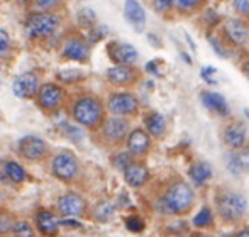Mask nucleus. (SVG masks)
<instances>
[{
    "instance_id": "43",
    "label": "nucleus",
    "mask_w": 249,
    "mask_h": 237,
    "mask_svg": "<svg viewBox=\"0 0 249 237\" xmlns=\"http://www.w3.org/2000/svg\"><path fill=\"white\" fill-rule=\"evenodd\" d=\"M243 71H244V75H246V76H248V80H249V61L243 66Z\"/></svg>"
},
{
    "instance_id": "2",
    "label": "nucleus",
    "mask_w": 249,
    "mask_h": 237,
    "mask_svg": "<svg viewBox=\"0 0 249 237\" xmlns=\"http://www.w3.org/2000/svg\"><path fill=\"white\" fill-rule=\"evenodd\" d=\"M215 208L224 220L234 224V222L243 220V217L246 215L248 200L239 191L224 188L215 195Z\"/></svg>"
},
{
    "instance_id": "12",
    "label": "nucleus",
    "mask_w": 249,
    "mask_h": 237,
    "mask_svg": "<svg viewBox=\"0 0 249 237\" xmlns=\"http://www.w3.org/2000/svg\"><path fill=\"white\" fill-rule=\"evenodd\" d=\"M127 142V149L131 156H144L151 149V137L144 129H134L127 134L125 137Z\"/></svg>"
},
{
    "instance_id": "8",
    "label": "nucleus",
    "mask_w": 249,
    "mask_h": 237,
    "mask_svg": "<svg viewBox=\"0 0 249 237\" xmlns=\"http://www.w3.org/2000/svg\"><path fill=\"white\" fill-rule=\"evenodd\" d=\"M48 152V146L43 139L36 137V135H29V137L20 139L19 142V154L22 158L29 159V161H37L43 159Z\"/></svg>"
},
{
    "instance_id": "21",
    "label": "nucleus",
    "mask_w": 249,
    "mask_h": 237,
    "mask_svg": "<svg viewBox=\"0 0 249 237\" xmlns=\"http://www.w3.org/2000/svg\"><path fill=\"white\" fill-rule=\"evenodd\" d=\"M144 125H146V132H148L149 137L153 135V137L161 139L164 135V132H166V120H164L163 114L154 112V110L146 114Z\"/></svg>"
},
{
    "instance_id": "33",
    "label": "nucleus",
    "mask_w": 249,
    "mask_h": 237,
    "mask_svg": "<svg viewBox=\"0 0 249 237\" xmlns=\"http://www.w3.org/2000/svg\"><path fill=\"white\" fill-rule=\"evenodd\" d=\"M209 43L212 44V48L217 51V54H220V56H227L226 46H222V43H220V41L217 39L215 36H209Z\"/></svg>"
},
{
    "instance_id": "10",
    "label": "nucleus",
    "mask_w": 249,
    "mask_h": 237,
    "mask_svg": "<svg viewBox=\"0 0 249 237\" xmlns=\"http://www.w3.org/2000/svg\"><path fill=\"white\" fill-rule=\"evenodd\" d=\"M224 33L234 46H243L249 36L248 24L243 19H237V17H231L224 22Z\"/></svg>"
},
{
    "instance_id": "28",
    "label": "nucleus",
    "mask_w": 249,
    "mask_h": 237,
    "mask_svg": "<svg viewBox=\"0 0 249 237\" xmlns=\"http://www.w3.org/2000/svg\"><path fill=\"white\" fill-rule=\"evenodd\" d=\"M231 166L234 168H241V169H249V144L244 146L243 149H239L237 154H234L232 161H231Z\"/></svg>"
},
{
    "instance_id": "4",
    "label": "nucleus",
    "mask_w": 249,
    "mask_h": 237,
    "mask_svg": "<svg viewBox=\"0 0 249 237\" xmlns=\"http://www.w3.org/2000/svg\"><path fill=\"white\" fill-rule=\"evenodd\" d=\"M58 26H59V20L56 16L39 12V14H33L26 20V33L31 37H48L58 29Z\"/></svg>"
},
{
    "instance_id": "32",
    "label": "nucleus",
    "mask_w": 249,
    "mask_h": 237,
    "mask_svg": "<svg viewBox=\"0 0 249 237\" xmlns=\"http://www.w3.org/2000/svg\"><path fill=\"white\" fill-rule=\"evenodd\" d=\"M14 219L10 217L9 214H5V212H0V232H5L9 231L10 227H14Z\"/></svg>"
},
{
    "instance_id": "29",
    "label": "nucleus",
    "mask_w": 249,
    "mask_h": 237,
    "mask_svg": "<svg viewBox=\"0 0 249 237\" xmlns=\"http://www.w3.org/2000/svg\"><path fill=\"white\" fill-rule=\"evenodd\" d=\"M12 232L16 237H34V229L26 220H19L17 224H14Z\"/></svg>"
},
{
    "instance_id": "19",
    "label": "nucleus",
    "mask_w": 249,
    "mask_h": 237,
    "mask_svg": "<svg viewBox=\"0 0 249 237\" xmlns=\"http://www.w3.org/2000/svg\"><path fill=\"white\" fill-rule=\"evenodd\" d=\"M63 54H65L68 59H73V61H89L90 56V48L87 46V43H83L78 37H71L65 43V48H63Z\"/></svg>"
},
{
    "instance_id": "14",
    "label": "nucleus",
    "mask_w": 249,
    "mask_h": 237,
    "mask_svg": "<svg viewBox=\"0 0 249 237\" xmlns=\"http://www.w3.org/2000/svg\"><path fill=\"white\" fill-rule=\"evenodd\" d=\"M37 76L34 73H22L14 80V93L19 99H31L37 92Z\"/></svg>"
},
{
    "instance_id": "22",
    "label": "nucleus",
    "mask_w": 249,
    "mask_h": 237,
    "mask_svg": "<svg viewBox=\"0 0 249 237\" xmlns=\"http://www.w3.org/2000/svg\"><path fill=\"white\" fill-rule=\"evenodd\" d=\"M124 16L136 29H142V26H144V22H146V12L139 2H125Z\"/></svg>"
},
{
    "instance_id": "41",
    "label": "nucleus",
    "mask_w": 249,
    "mask_h": 237,
    "mask_svg": "<svg viewBox=\"0 0 249 237\" xmlns=\"http://www.w3.org/2000/svg\"><path fill=\"white\" fill-rule=\"evenodd\" d=\"M37 7H41V9H48V7H53V5H58L56 2H36Z\"/></svg>"
},
{
    "instance_id": "35",
    "label": "nucleus",
    "mask_w": 249,
    "mask_h": 237,
    "mask_svg": "<svg viewBox=\"0 0 249 237\" xmlns=\"http://www.w3.org/2000/svg\"><path fill=\"white\" fill-rule=\"evenodd\" d=\"M9 44H10V41H9V36H7V33L0 29V54H3L7 50H9Z\"/></svg>"
},
{
    "instance_id": "9",
    "label": "nucleus",
    "mask_w": 249,
    "mask_h": 237,
    "mask_svg": "<svg viewBox=\"0 0 249 237\" xmlns=\"http://www.w3.org/2000/svg\"><path fill=\"white\" fill-rule=\"evenodd\" d=\"M246 125L239 120H232L224 129L222 139L231 149H243L246 146Z\"/></svg>"
},
{
    "instance_id": "25",
    "label": "nucleus",
    "mask_w": 249,
    "mask_h": 237,
    "mask_svg": "<svg viewBox=\"0 0 249 237\" xmlns=\"http://www.w3.org/2000/svg\"><path fill=\"white\" fill-rule=\"evenodd\" d=\"M212 222H213V214H212V208L210 207H202L200 208V212L195 215V219H194V225L198 229L210 227Z\"/></svg>"
},
{
    "instance_id": "23",
    "label": "nucleus",
    "mask_w": 249,
    "mask_h": 237,
    "mask_svg": "<svg viewBox=\"0 0 249 237\" xmlns=\"http://www.w3.org/2000/svg\"><path fill=\"white\" fill-rule=\"evenodd\" d=\"M188 175H190V180L194 181L195 185H205L207 181L212 178L213 171L210 163L207 161H195L194 165L188 169Z\"/></svg>"
},
{
    "instance_id": "30",
    "label": "nucleus",
    "mask_w": 249,
    "mask_h": 237,
    "mask_svg": "<svg viewBox=\"0 0 249 237\" xmlns=\"http://www.w3.org/2000/svg\"><path fill=\"white\" fill-rule=\"evenodd\" d=\"M125 227L129 229L131 232H142L144 231V220L138 215H131V217L125 219Z\"/></svg>"
},
{
    "instance_id": "34",
    "label": "nucleus",
    "mask_w": 249,
    "mask_h": 237,
    "mask_svg": "<svg viewBox=\"0 0 249 237\" xmlns=\"http://www.w3.org/2000/svg\"><path fill=\"white\" fill-rule=\"evenodd\" d=\"M232 5L239 14H249V0H236Z\"/></svg>"
},
{
    "instance_id": "46",
    "label": "nucleus",
    "mask_w": 249,
    "mask_h": 237,
    "mask_svg": "<svg viewBox=\"0 0 249 237\" xmlns=\"http://www.w3.org/2000/svg\"><path fill=\"white\" fill-rule=\"evenodd\" d=\"M0 198H2V193H0Z\"/></svg>"
},
{
    "instance_id": "40",
    "label": "nucleus",
    "mask_w": 249,
    "mask_h": 237,
    "mask_svg": "<svg viewBox=\"0 0 249 237\" xmlns=\"http://www.w3.org/2000/svg\"><path fill=\"white\" fill-rule=\"evenodd\" d=\"M5 161H0V181L2 183H7V176H5V168H3Z\"/></svg>"
},
{
    "instance_id": "20",
    "label": "nucleus",
    "mask_w": 249,
    "mask_h": 237,
    "mask_svg": "<svg viewBox=\"0 0 249 237\" xmlns=\"http://www.w3.org/2000/svg\"><path fill=\"white\" fill-rule=\"evenodd\" d=\"M36 225H37V229H39L41 234H44L48 237H54L58 234L59 220H56L53 212L43 210V208H41V210L36 214Z\"/></svg>"
},
{
    "instance_id": "38",
    "label": "nucleus",
    "mask_w": 249,
    "mask_h": 237,
    "mask_svg": "<svg viewBox=\"0 0 249 237\" xmlns=\"http://www.w3.org/2000/svg\"><path fill=\"white\" fill-rule=\"evenodd\" d=\"M59 225H65V227H82V224L80 222H76L75 219H63L61 222H59Z\"/></svg>"
},
{
    "instance_id": "31",
    "label": "nucleus",
    "mask_w": 249,
    "mask_h": 237,
    "mask_svg": "<svg viewBox=\"0 0 249 237\" xmlns=\"http://www.w3.org/2000/svg\"><path fill=\"white\" fill-rule=\"evenodd\" d=\"M95 12L90 9H82L78 12V22L83 24V26H92V24H95Z\"/></svg>"
},
{
    "instance_id": "37",
    "label": "nucleus",
    "mask_w": 249,
    "mask_h": 237,
    "mask_svg": "<svg viewBox=\"0 0 249 237\" xmlns=\"http://www.w3.org/2000/svg\"><path fill=\"white\" fill-rule=\"evenodd\" d=\"M70 75H65V73H59V78L65 80V82H76V80L82 78V75H80L78 71H68Z\"/></svg>"
},
{
    "instance_id": "26",
    "label": "nucleus",
    "mask_w": 249,
    "mask_h": 237,
    "mask_svg": "<svg viewBox=\"0 0 249 237\" xmlns=\"http://www.w3.org/2000/svg\"><path fill=\"white\" fill-rule=\"evenodd\" d=\"M202 5L203 2H198V0H177V2H173L175 9L180 14H185V16H190V14L197 12Z\"/></svg>"
},
{
    "instance_id": "42",
    "label": "nucleus",
    "mask_w": 249,
    "mask_h": 237,
    "mask_svg": "<svg viewBox=\"0 0 249 237\" xmlns=\"http://www.w3.org/2000/svg\"><path fill=\"white\" fill-rule=\"evenodd\" d=\"M232 237H249V229H243V231L236 232Z\"/></svg>"
},
{
    "instance_id": "24",
    "label": "nucleus",
    "mask_w": 249,
    "mask_h": 237,
    "mask_svg": "<svg viewBox=\"0 0 249 237\" xmlns=\"http://www.w3.org/2000/svg\"><path fill=\"white\" fill-rule=\"evenodd\" d=\"M3 168H5V176H7V181H14V183H20V181H24L27 178L26 171H24V168L19 165V163L16 161H5V165H3Z\"/></svg>"
},
{
    "instance_id": "11",
    "label": "nucleus",
    "mask_w": 249,
    "mask_h": 237,
    "mask_svg": "<svg viewBox=\"0 0 249 237\" xmlns=\"http://www.w3.org/2000/svg\"><path fill=\"white\" fill-rule=\"evenodd\" d=\"M129 134V122L122 117H112L105 120L104 124V137L107 141L119 144L122 142Z\"/></svg>"
},
{
    "instance_id": "18",
    "label": "nucleus",
    "mask_w": 249,
    "mask_h": 237,
    "mask_svg": "<svg viewBox=\"0 0 249 237\" xmlns=\"http://www.w3.org/2000/svg\"><path fill=\"white\" fill-rule=\"evenodd\" d=\"M107 80L114 85L125 86L138 80V71L132 66H114L107 71Z\"/></svg>"
},
{
    "instance_id": "3",
    "label": "nucleus",
    "mask_w": 249,
    "mask_h": 237,
    "mask_svg": "<svg viewBox=\"0 0 249 237\" xmlns=\"http://www.w3.org/2000/svg\"><path fill=\"white\" fill-rule=\"evenodd\" d=\"M73 117L80 125H85L89 129H95L104 118V107L99 99L93 97H82L73 105Z\"/></svg>"
},
{
    "instance_id": "1",
    "label": "nucleus",
    "mask_w": 249,
    "mask_h": 237,
    "mask_svg": "<svg viewBox=\"0 0 249 237\" xmlns=\"http://www.w3.org/2000/svg\"><path fill=\"white\" fill-rule=\"evenodd\" d=\"M195 193L187 181H175L156 202V210L164 215H185L194 208Z\"/></svg>"
},
{
    "instance_id": "36",
    "label": "nucleus",
    "mask_w": 249,
    "mask_h": 237,
    "mask_svg": "<svg viewBox=\"0 0 249 237\" xmlns=\"http://www.w3.org/2000/svg\"><path fill=\"white\" fill-rule=\"evenodd\" d=\"M154 9L158 12H164V10L173 9V2L171 0H160V2H154Z\"/></svg>"
},
{
    "instance_id": "5",
    "label": "nucleus",
    "mask_w": 249,
    "mask_h": 237,
    "mask_svg": "<svg viewBox=\"0 0 249 237\" xmlns=\"http://www.w3.org/2000/svg\"><path fill=\"white\" fill-rule=\"evenodd\" d=\"M108 110L114 114L115 117H124V116H134L139 109V102L136 95L129 92H117L112 93L108 97Z\"/></svg>"
},
{
    "instance_id": "44",
    "label": "nucleus",
    "mask_w": 249,
    "mask_h": 237,
    "mask_svg": "<svg viewBox=\"0 0 249 237\" xmlns=\"http://www.w3.org/2000/svg\"><path fill=\"white\" fill-rule=\"evenodd\" d=\"M194 237H210V236H205V234H197V236H194Z\"/></svg>"
},
{
    "instance_id": "7",
    "label": "nucleus",
    "mask_w": 249,
    "mask_h": 237,
    "mask_svg": "<svg viewBox=\"0 0 249 237\" xmlns=\"http://www.w3.org/2000/svg\"><path fill=\"white\" fill-rule=\"evenodd\" d=\"M107 54L115 63V66H131L132 63H136V59L139 56L138 50L132 44L117 43V41L108 44Z\"/></svg>"
},
{
    "instance_id": "6",
    "label": "nucleus",
    "mask_w": 249,
    "mask_h": 237,
    "mask_svg": "<svg viewBox=\"0 0 249 237\" xmlns=\"http://www.w3.org/2000/svg\"><path fill=\"white\" fill-rule=\"evenodd\" d=\"M53 175L63 181H70L76 176L78 173V161L73 154L70 152H59L53 158L51 163Z\"/></svg>"
},
{
    "instance_id": "17",
    "label": "nucleus",
    "mask_w": 249,
    "mask_h": 237,
    "mask_svg": "<svg viewBox=\"0 0 249 237\" xmlns=\"http://www.w3.org/2000/svg\"><path fill=\"white\" fill-rule=\"evenodd\" d=\"M149 169L141 163H131L127 168L124 169V180L129 186L132 188H141L142 185H146L149 181Z\"/></svg>"
},
{
    "instance_id": "16",
    "label": "nucleus",
    "mask_w": 249,
    "mask_h": 237,
    "mask_svg": "<svg viewBox=\"0 0 249 237\" xmlns=\"http://www.w3.org/2000/svg\"><path fill=\"white\" fill-rule=\"evenodd\" d=\"M58 208L65 215H83L87 210V202L76 193H66L58 200Z\"/></svg>"
},
{
    "instance_id": "27",
    "label": "nucleus",
    "mask_w": 249,
    "mask_h": 237,
    "mask_svg": "<svg viewBox=\"0 0 249 237\" xmlns=\"http://www.w3.org/2000/svg\"><path fill=\"white\" fill-rule=\"evenodd\" d=\"M114 215V205L110 203V202L104 200L100 202V203L95 205V210H93V217L97 219V220L100 222H107L108 219Z\"/></svg>"
},
{
    "instance_id": "45",
    "label": "nucleus",
    "mask_w": 249,
    "mask_h": 237,
    "mask_svg": "<svg viewBox=\"0 0 249 237\" xmlns=\"http://www.w3.org/2000/svg\"><path fill=\"white\" fill-rule=\"evenodd\" d=\"M244 112H246V116L249 117V109H244Z\"/></svg>"
},
{
    "instance_id": "39",
    "label": "nucleus",
    "mask_w": 249,
    "mask_h": 237,
    "mask_svg": "<svg viewBox=\"0 0 249 237\" xmlns=\"http://www.w3.org/2000/svg\"><path fill=\"white\" fill-rule=\"evenodd\" d=\"M213 73H215V68H203V69H202V78L209 82V76H210V75H213ZM209 83H210V82H209Z\"/></svg>"
},
{
    "instance_id": "15",
    "label": "nucleus",
    "mask_w": 249,
    "mask_h": 237,
    "mask_svg": "<svg viewBox=\"0 0 249 237\" xmlns=\"http://www.w3.org/2000/svg\"><path fill=\"white\" fill-rule=\"evenodd\" d=\"M37 100H39V105L43 109H56L63 102V90L54 83H46L37 92Z\"/></svg>"
},
{
    "instance_id": "13",
    "label": "nucleus",
    "mask_w": 249,
    "mask_h": 237,
    "mask_svg": "<svg viewBox=\"0 0 249 237\" xmlns=\"http://www.w3.org/2000/svg\"><path fill=\"white\" fill-rule=\"evenodd\" d=\"M200 100H202V103L205 105V109H209L210 112L217 114V116L227 117L231 114L229 103H227V100L224 99L220 93L210 92V90H203V92L200 93Z\"/></svg>"
}]
</instances>
